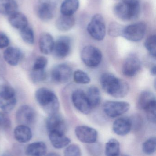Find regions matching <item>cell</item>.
Wrapping results in <instances>:
<instances>
[{
    "label": "cell",
    "instance_id": "6da1fadb",
    "mask_svg": "<svg viewBox=\"0 0 156 156\" xmlns=\"http://www.w3.org/2000/svg\"><path fill=\"white\" fill-rule=\"evenodd\" d=\"M100 84L107 93L115 98H123L128 93L129 85L124 80L111 73H104L100 77Z\"/></svg>",
    "mask_w": 156,
    "mask_h": 156
},
{
    "label": "cell",
    "instance_id": "7a4b0ae2",
    "mask_svg": "<svg viewBox=\"0 0 156 156\" xmlns=\"http://www.w3.org/2000/svg\"><path fill=\"white\" fill-rule=\"evenodd\" d=\"M35 97L40 107L49 115L58 113L59 101L54 92L48 88H39L36 91Z\"/></svg>",
    "mask_w": 156,
    "mask_h": 156
},
{
    "label": "cell",
    "instance_id": "3957f363",
    "mask_svg": "<svg viewBox=\"0 0 156 156\" xmlns=\"http://www.w3.org/2000/svg\"><path fill=\"white\" fill-rule=\"evenodd\" d=\"M141 0H122L114 7L115 16L124 21L134 20L139 16Z\"/></svg>",
    "mask_w": 156,
    "mask_h": 156
},
{
    "label": "cell",
    "instance_id": "277c9868",
    "mask_svg": "<svg viewBox=\"0 0 156 156\" xmlns=\"http://www.w3.org/2000/svg\"><path fill=\"white\" fill-rule=\"evenodd\" d=\"M16 103L15 91L7 84L0 86V109L5 112L13 110Z\"/></svg>",
    "mask_w": 156,
    "mask_h": 156
},
{
    "label": "cell",
    "instance_id": "5b68a950",
    "mask_svg": "<svg viewBox=\"0 0 156 156\" xmlns=\"http://www.w3.org/2000/svg\"><path fill=\"white\" fill-rule=\"evenodd\" d=\"M87 30L90 35L95 40L101 41L106 34V27L104 18L102 15L96 14L93 16L88 24Z\"/></svg>",
    "mask_w": 156,
    "mask_h": 156
},
{
    "label": "cell",
    "instance_id": "8992f818",
    "mask_svg": "<svg viewBox=\"0 0 156 156\" xmlns=\"http://www.w3.org/2000/svg\"><path fill=\"white\" fill-rule=\"evenodd\" d=\"M81 57L86 66L90 68H95L100 64L102 54L99 48L93 46L89 45L82 49Z\"/></svg>",
    "mask_w": 156,
    "mask_h": 156
},
{
    "label": "cell",
    "instance_id": "52a82bcc",
    "mask_svg": "<svg viewBox=\"0 0 156 156\" xmlns=\"http://www.w3.org/2000/svg\"><path fill=\"white\" fill-rule=\"evenodd\" d=\"M146 25L139 22L124 27L122 36L125 39L132 42L141 41L146 34Z\"/></svg>",
    "mask_w": 156,
    "mask_h": 156
},
{
    "label": "cell",
    "instance_id": "ba28073f",
    "mask_svg": "<svg viewBox=\"0 0 156 156\" xmlns=\"http://www.w3.org/2000/svg\"><path fill=\"white\" fill-rule=\"evenodd\" d=\"M56 8L52 0H39L36 7L38 17L44 22L50 21L54 17Z\"/></svg>",
    "mask_w": 156,
    "mask_h": 156
},
{
    "label": "cell",
    "instance_id": "9c48e42d",
    "mask_svg": "<svg viewBox=\"0 0 156 156\" xmlns=\"http://www.w3.org/2000/svg\"><path fill=\"white\" fill-rule=\"evenodd\" d=\"M130 105L127 102L107 101L103 105L105 113L110 117H118L128 112Z\"/></svg>",
    "mask_w": 156,
    "mask_h": 156
},
{
    "label": "cell",
    "instance_id": "30bf717a",
    "mask_svg": "<svg viewBox=\"0 0 156 156\" xmlns=\"http://www.w3.org/2000/svg\"><path fill=\"white\" fill-rule=\"evenodd\" d=\"M36 118V114L34 109L28 105L20 106L16 113V119L19 125H32L34 123Z\"/></svg>",
    "mask_w": 156,
    "mask_h": 156
},
{
    "label": "cell",
    "instance_id": "8fae6325",
    "mask_svg": "<svg viewBox=\"0 0 156 156\" xmlns=\"http://www.w3.org/2000/svg\"><path fill=\"white\" fill-rule=\"evenodd\" d=\"M72 75V69L67 64L57 65L52 69L51 76L52 80L60 83H64L70 80Z\"/></svg>",
    "mask_w": 156,
    "mask_h": 156
},
{
    "label": "cell",
    "instance_id": "7c38bea8",
    "mask_svg": "<svg viewBox=\"0 0 156 156\" xmlns=\"http://www.w3.org/2000/svg\"><path fill=\"white\" fill-rule=\"evenodd\" d=\"M72 103L79 112L84 114H89L92 108L87 97L86 94L80 89L75 90L71 95Z\"/></svg>",
    "mask_w": 156,
    "mask_h": 156
},
{
    "label": "cell",
    "instance_id": "4fadbf2b",
    "mask_svg": "<svg viewBox=\"0 0 156 156\" xmlns=\"http://www.w3.org/2000/svg\"><path fill=\"white\" fill-rule=\"evenodd\" d=\"M75 134L79 140L85 144L96 143L98 133L95 129L86 126H78L75 130Z\"/></svg>",
    "mask_w": 156,
    "mask_h": 156
},
{
    "label": "cell",
    "instance_id": "5bb4252c",
    "mask_svg": "<svg viewBox=\"0 0 156 156\" xmlns=\"http://www.w3.org/2000/svg\"><path fill=\"white\" fill-rule=\"evenodd\" d=\"M71 48V43L69 37L62 36L54 43L53 53L54 56L58 58L66 57L69 54Z\"/></svg>",
    "mask_w": 156,
    "mask_h": 156
},
{
    "label": "cell",
    "instance_id": "9a60e30c",
    "mask_svg": "<svg viewBox=\"0 0 156 156\" xmlns=\"http://www.w3.org/2000/svg\"><path fill=\"white\" fill-rule=\"evenodd\" d=\"M142 68V63L139 58L134 55L128 57L122 68V72L125 76L133 77L136 76Z\"/></svg>",
    "mask_w": 156,
    "mask_h": 156
},
{
    "label": "cell",
    "instance_id": "2e32d148",
    "mask_svg": "<svg viewBox=\"0 0 156 156\" xmlns=\"http://www.w3.org/2000/svg\"><path fill=\"white\" fill-rule=\"evenodd\" d=\"M46 126L49 133L58 131L65 133L67 129L64 119L58 113L49 115L46 121Z\"/></svg>",
    "mask_w": 156,
    "mask_h": 156
},
{
    "label": "cell",
    "instance_id": "e0dca14e",
    "mask_svg": "<svg viewBox=\"0 0 156 156\" xmlns=\"http://www.w3.org/2000/svg\"><path fill=\"white\" fill-rule=\"evenodd\" d=\"M132 126V125L131 119L127 117H121L114 121L113 129L116 134L124 136L130 133Z\"/></svg>",
    "mask_w": 156,
    "mask_h": 156
},
{
    "label": "cell",
    "instance_id": "ac0fdd59",
    "mask_svg": "<svg viewBox=\"0 0 156 156\" xmlns=\"http://www.w3.org/2000/svg\"><path fill=\"white\" fill-rule=\"evenodd\" d=\"M49 137L51 144L56 149L64 148L71 143L70 139L63 132L58 131L49 132Z\"/></svg>",
    "mask_w": 156,
    "mask_h": 156
},
{
    "label": "cell",
    "instance_id": "d6986e66",
    "mask_svg": "<svg viewBox=\"0 0 156 156\" xmlns=\"http://www.w3.org/2000/svg\"><path fill=\"white\" fill-rule=\"evenodd\" d=\"M23 57L22 51L17 48L9 47L3 53L5 62L11 66H15L19 64Z\"/></svg>",
    "mask_w": 156,
    "mask_h": 156
},
{
    "label": "cell",
    "instance_id": "ffe728a7",
    "mask_svg": "<svg viewBox=\"0 0 156 156\" xmlns=\"http://www.w3.org/2000/svg\"><path fill=\"white\" fill-rule=\"evenodd\" d=\"M54 39L50 34L43 33L39 38V48L40 52L45 55H49L52 53L54 45Z\"/></svg>",
    "mask_w": 156,
    "mask_h": 156
},
{
    "label": "cell",
    "instance_id": "44dd1931",
    "mask_svg": "<svg viewBox=\"0 0 156 156\" xmlns=\"http://www.w3.org/2000/svg\"><path fill=\"white\" fill-rule=\"evenodd\" d=\"M14 135L16 140L21 144L27 143L32 137L31 129L27 126L19 125L15 128Z\"/></svg>",
    "mask_w": 156,
    "mask_h": 156
},
{
    "label": "cell",
    "instance_id": "7402d4cb",
    "mask_svg": "<svg viewBox=\"0 0 156 156\" xmlns=\"http://www.w3.org/2000/svg\"><path fill=\"white\" fill-rule=\"evenodd\" d=\"M156 104L155 96L154 94L149 91H144L139 95L137 105L139 109L145 111L147 108Z\"/></svg>",
    "mask_w": 156,
    "mask_h": 156
},
{
    "label": "cell",
    "instance_id": "603a6c76",
    "mask_svg": "<svg viewBox=\"0 0 156 156\" xmlns=\"http://www.w3.org/2000/svg\"><path fill=\"white\" fill-rule=\"evenodd\" d=\"M46 152V145L42 142L31 143L25 149V154L27 156H44Z\"/></svg>",
    "mask_w": 156,
    "mask_h": 156
},
{
    "label": "cell",
    "instance_id": "cb8c5ba5",
    "mask_svg": "<svg viewBox=\"0 0 156 156\" xmlns=\"http://www.w3.org/2000/svg\"><path fill=\"white\" fill-rule=\"evenodd\" d=\"M8 16L9 23L15 29L21 30L28 26L27 18L22 13L16 12Z\"/></svg>",
    "mask_w": 156,
    "mask_h": 156
},
{
    "label": "cell",
    "instance_id": "d4e9b609",
    "mask_svg": "<svg viewBox=\"0 0 156 156\" xmlns=\"http://www.w3.org/2000/svg\"><path fill=\"white\" fill-rule=\"evenodd\" d=\"M75 24L73 16L61 15L56 22V28L61 32H66L71 29Z\"/></svg>",
    "mask_w": 156,
    "mask_h": 156
},
{
    "label": "cell",
    "instance_id": "484cf974",
    "mask_svg": "<svg viewBox=\"0 0 156 156\" xmlns=\"http://www.w3.org/2000/svg\"><path fill=\"white\" fill-rule=\"evenodd\" d=\"M79 7V0H64L60 5V12L62 15L73 16Z\"/></svg>",
    "mask_w": 156,
    "mask_h": 156
},
{
    "label": "cell",
    "instance_id": "4316f807",
    "mask_svg": "<svg viewBox=\"0 0 156 156\" xmlns=\"http://www.w3.org/2000/svg\"><path fill=\"white\" fill-rule=\"evenodd\" d=\"M18 5L15 0H0V14L9 16L17 12Z\"/></svg>",
    "mask_w": 156,
    "mask_h": 156
},
{
    "label": "cell",
    "instance_id": "83f0119b",
    "mask_svg": "<svg viewBox=\"0 0 156 156\" xmlns=\"http://www.w3.org/2000/svg\"><path fill=\"white\" fill-rule=\"evenodd\" d=\"M86 95L92 108L99 106L101 97L100 90L97 87L92 86L89 87Z\"/></svg>",
    "mask_w": 156,
    "mask_h": 156
},
{
    "label": "cell",
    "instance_id": "f1b7e54d",
    "mask_svg": "<svg viewBox=\"0 0 156 156\" xmlns=\"http://www.w3.org/2000/svg\"><path fill=\"white\" fill-rule=\"evenodd\" d=\"M120 154V144L118 140L114 138L110 139L105 146L106 156H119Z\"/></svg>",
    "mask_w": 156,
    "mask_h": 156
},
{
    "label": "cell",
    "instance_id": "f546056e",
    "mask_svg": "<svg viewBox=\"0 0 156 156\" xmlns=\"http://www.w3.org/2000/svg\"><path fill=\"white\" fill-rule=\"evenodd\" d=\"M20 35L24 42L28 44H33L34 43V34L33 29L27 26L20 30Z\"/></svg>",
    "mask_w": 156,
    "mask_h": 156
},
{
    "label": "cell",
    "instance_id": "4dcf8cb0",
    "mask_svg": "<svg viewBox=\"0 0 156 156\" xmlns=\"http://www.w3.org/2000/svg\"><path fill=\"white\" fill-rule=\"evenodd\" d=\"M156 149V138L152 137L148 138L143 144V151L147 155H151L155 152Z\"/></svg>",
    "mask_w": 156,
    "mask_h": 156
},
{
    "label": "cell",
    "instance_id": "1f68e13d",
    "mask_svg": "<svg viewBox=\"0 0 156 156\" xmlns=\"http://www.w3.org/2000/svg\"><path fill=\"white\" fill-rule=\"evenodd\" d=\"M145 47L149 54L155 58L156 55V37L155 35H152L147 37L145 42Z\"/></svg>",
    "mask_w": 156,
    "mask_h": 156
},
{
    "label": "cell",
    "instance_id": "d6a6232c",
    "mask_svg": "<svg viewBox=\"0 0 156 156\" xmlns=\"http://www.w3.org/2000/svg\"><path fill=\"white\" fill-rule=\"evenodd\" d=\"M124 27L122 25L116 23L112 22L109 25L108 33L111 37H117L122 36Z\"/></svg>",
    "mask_w": 156,
    "mask_h": 156
},
{
    "label": "cell",
    "instance_id": "836d02e7",
    "mask_svg": "<svg viewBox=\"0 0 156 156\" xmlns=\"http://www.w3.org/2000/svg\"><path fill=\"white\" fill-rule=\"evenodd\" d=\"M73 78L75 82L81 84H87L90 82V78L89 75L82 70H77L74 72Z\"/></svg>",
    "mask_w": 156,
    "mask_h": 156
},
{
    "label": "cell",
    "instance_id": "e575fe53",
    "mask_svg": "<svg viewBox=\"0 0 156 156\" xmlns=\"http://www.w3.org/2000/svg\"><path fill=\"white\" fill-rule=\"evenodd\" d=\"M47 75L45 70H33L30 73V78L32 82L37 83L44 81L46 79Z\"/></svg>",
    "mask_w": 156,
    "mask_h": 156
},
{
    "label": "cell",
    "instance_id": "d590c367",
    "mask_svg": "<svg viewBox=\"0 0 156 156\" xmlns=\"http://www.w3.org/2000/svg\"><path fill=\"white\" fill-rule=\"evenodd\" d=\"M64 156H82V152L78 145L72 144L68 146L64 152Z\"/></svg>",
    "mask_w": 156,
    "mask_h": 156
},
{
    "label": "cell",
    "instance_id": "8d00e7d4",
    "mask_svg": "<svg viewBox=\"0 0 156 156\" xmlns=\"http://www.w3.org/2000/svg\"><path fill=\"white\" fill-rule=\"evenodd\" d=\"M48 60L44 56L38 57L33 65L32 69L33 70H45L47 65Z\"/></svg>",
    "mask_w": 156,
    "mask_h": 156
},
{
    "label": "cell",
    "instance_id": "74e56055",
    "mask_svg": "<svg viewBox=\"0 0 156 156\" xmlns=\"http://www.w3.org/2000/svg\"><path fill=\"white\" fill-rule=\"evenodd\" d=\"M11 126V121L6 112H0V128L8 129Z\"/></svg>",
    "mask_w": 156,
    "mask_h": 156
},
{
    "label": "cell",
    "instance_id": "f35d334b",
    "mask_svg": "<svg viewBox=\"0 0 156 156\" xmlns=\"http://www.w3.org/2000/svg\"><path fill=\"white\" fill-rule=\"evenodd\" d=\"M88 149L91 155L92 156H100L101 154L102 148L100 145L94 143L89 144Z\"/></svg>",
    "mask_w": 156,
    "mask_h": 156
},
{
    "label": "cell",
    "instance_id": "ab89813d",
    "mask_svg": "<svg viewBox=\"0 0 156 156\" xmlns=\"http://www.w3.org/2000/svg\"><path fill=\"white\" fill-rule=\"evenodd\" d=\"M145 111L148 120L155 123L156 122V104L151 105Z\"/></svg>",
    "mask_w": 156,
    "mask_h": 156
},
{
    "label": "cell",
    "instance_id": "60d3db41",
    "mask_svg": "<svg viewBox=\"0 0 156 156\" xmlns=\"http://www.w3.org/2000/svg\"><path fill=\"white\" fill-rule=\"evenodd\" d=\"M10 44V40L7 36L3 32H0V48L7 47Z\"/></svg>",
    "mask_w": 156,
    "mask_h": 156
},
{
    "label": "cell",
    "instance_id": "b9f144b4",
    "mask_svg": "<svg viewBox=\"0 0 156 156\" xmlns=\"http://www.w3.org/2000/svg\"><path fill=\"white\" fill-rule=\"evenodd\" d=\"M150 72H151V74H152V75L154 76H156V66H154L152 67V68H151V70H150Z\"/></svg>",
    "mask_w": 156,
    "mask_h": 156
},
{
    "label": "cell",
    "instance_id": "7bdbcfd3",
    "mask_svg": "<svg viewBox=\"0 0 156 156\" xmlns=\"http://www.w3.org/2000/svg\"><path fill=\"white\" fill-rule=\"evenodd\" d=\"M45 156H60V155L56 153H50L47 154Z\"/></svg>",
    "mask_w": 156,
    "mask_h": 156
},
{
    "label": "cell",
    "instance_id": "ee69618b",
    "mask_svg": "<svg viewBox=\"0 0 156 156\" xmlns=\"http://www.w3.org/2000/svg\"><path fill=\"white\" fill-rule=\"evenodd\" d=\"M1 156H12L11 154H7V153H5V154H3Z\"/></svg>",
    "mask_w": 156,
    "mask_h": 156
},
{
    "label": "cell",
    "instance_id": "f6af8a7d",
    "mask_svg": "<svg viewBox=\"0 0 156 156\" xmlns=\"http://www.w3.org/2000/svg\"><path fill=\"white\" fill-rule=\"evenodd\" d=\"M115 1H119V0H115Z\"/></svg>",
    "mask_w": 156,
    "mask_h": 156
}]
</instances>
